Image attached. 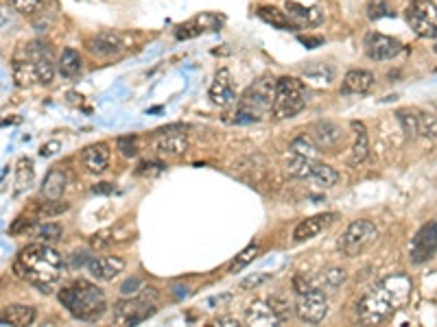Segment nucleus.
Returning <instances> with one entry per match:
<instances>
[{"instance_id":"1a4fd4ad","label":"nucleus","mask_w":437,"mask_h":327,"mask_svg":"<svg viewBox=\"0 0 437 327\" xmlns=\"http://www.w3.org/2000/svg\"><path fill=\"white\" fill-rule=\"evenodd\" d=\"M295 314L302 323L315 325L322 323L328 314V299L322 288H310L306 292H300L298 304H295Z\"/></svg>"},{"instance_id":"e433bc0d","label":"nucleus","mask_w":437,"mask_h":327,"mask_svg":"<svg viewBox=\"0 0 437 327\" xmlns=\"http://www.w3.org/2000/svg\"><path fill=\"white\" fill-rule=\"evenodd\" d=\"M346 271L343 269H337V267H332V269H328V271H324V275H322V282H324V288H328V290H337L343 282H346Z\"/></svg>"},{"instance_id":"72a5a7b5","label":"nucleus","mask_w":437,"mask_h":327,"mask_svg":"<svg viewBox=\"0 0 437 327\" xmlns=\"http://www.w3.org/2000/svg\"><path fill=\"white\" fill-rule=\"evenodd\" d=\"M418 122H420V136L422 138H431V140L437 138V118L435 116L418 109Z\"/></svg>"},{"instance_id":"f03ea898","label":"nucleus","mask_w":437,"mask_h":327,"mask_svg":"<svg viewBox=\"0 0 437 327\" xmlns=\"http://www.w3.org/2000/svg\"><path fill=\"white\" fill-rule=\"evenodd\" d=\"M59 304L64 306L75 318L79 321H97L103 316L105 308H107V299H105V292L90 284V282H75L66 288H61L59 292Z\"/></svg>"},{"instance_id":"09e8293b","label":"nucleus","mask_w":437,"mask_h":327,"mask_svg":"<svg viewBox=\"0 0 437 327\" xmlns=\"http://www.w3.org/2000/svg\"><path fill=\"white\" fill-rule=\"evenodd\" d=\"M90 262V257H88V253L85 251H81V253H75V257H73V269H77V267H83V264H88Z\"/></svg>"},{"instance_id":"20e7f679","label":"nucleus","mask_w":437,"mask_h":327,"mask_svg":"<svg viewBox=\"0 0 437 327\" xmlns=\"http://www.w3.org/2000/svg\"><path fill=\"white\" fill-rule=\"evenodd\" d=\"M396 310H398V306L391 297L389 288L385 286V282H381L361 297V301L357 306V316L363 325H381Z\"/></svg>"},{"instance_id":"bb28decb","label":"nucleus","mask_w":437,"mask_h":327,"mask_svg":"<svg viewBox=\"0 0 437 327\" xmlns=\"http://www.w3.org/2000/svg\"><path fill=\"white\" fill-rule=\"evenodd\" d=\"M81 70H83V61H81L77 50L66 48L64 53H61V59H59V73H61V77L75 79V77L81 75Z\"/></svg>"},{"instance_id":"473e14b6","label":"nucleus","mask_w":437,"mask_h":327,"mask_svg":"<svg viewBox=\"0 0 437 327\" xmlns=\"http://www.w3.org/2000/svg\"><path fill=\"white\" fill-rule=\"evenodd\" d=\"M258 251H260L258 245H249L247 249H243V251L232 259V264L228 267V273H238V271H243V269L249 264V262H254V259H256Z\"/></svg>"},{"instance_id":"0eeeda50","label":"nucleus","mask_w":437,"mask_h":327,"mask_svg":"<svg viewBox=\"0 0 437 327\" xmlns=\"http://www.w3.org/2000/svg\"><path fill=\"white\" fill-rule=\"evenodd\" d=\"M379 238V229L372 220H354L348 225L346 232L339 238V251L346 257H357L359 253H363L369 245H374Z\"/></svg>"},{"instance_id":"ddd939ff","label":"nucleus","mask_w":437,"mask_h":327,"mask_svg":"<svg viewBox=\"0 0 437 327\" xmlns=\"http://www.w3.org/2000/svg\"><path fill=\"white\" fill-rule=\"evenodd\" d=\"M122 269H125V259H120L116 255L90 257V262H88L90 275L99 282H112L118 273H122Z\"/></svg>"},{"instance_id":"de8ad7c7","label":"nucleus","mask_w":437,"mask_h":327,"mask_svg":"<svg viewBox=\"0 0 437 327\" xmlns=\"http://www.w3.org/2000/svg\"><path fill=\"white\" fill-rule=\"evenodd\" d=\"M269 277H271V275H256V277H249V279H243L241 288H249V286H258V284L267 282Z\"/></svg>"},{"instance_id":"b1692460","label":"nucleus","mask_w":437,"mask_h":327,"mask_svg":"<svg viewBox=\"0 0 437 327\" xmlns=\"http://www.w3.org/2000/svg\"><path fill=\"white\" fill-rule=\"evenodd\" d=\"M33 318H36V310L31 306H7L3 310V316H0V323H3V327L7 325L22 327V325H31Z\"/></svg>"},{"instance_id":"3c124183","label":"nucleus","mask_w":437,"mask_h":327,"mask_svg":"<svg viewBox=\"0 0 437 327\" xmlns=\"http://www.w3.org/2000/svg\"><path fill=\"white\" fill-rule=\"evenodd\" d=\"M57 149H59V142H48V144H44V146L40 149V155H42V157H51Z\"/></svg>"},{"instance_id":"5701e85b","label":"nucleus","mask_w":437,"mask_h":327,"mask_svg":"<svg viewBox=\"0 0 437 327\" xmlns=\"http://www.w3.org/2000/svg\"><path fill=\"white\" fill-rule=\"evenodd\" d=\"M374 85V75L367 70H350L343 77L341 94H365Z\"/></svg>"},{"instance_id":"864d4df0","label":"nucleus","mask_w":437,"mask_h":327,"mask_svg":"<svg viewBox=\"0 0 437 327\" xmlns=\"http://www.w3.org/2000/svg\"><path fill=\"white\" fill-rule=\"evenodd\" d=\"M433 50H435V53H437V42H435V46H433Z\"/></svg>"},{"instance_id":"a18cd8bd","label":"nucleus","mask_w":437,"mask_h":327,"mask_svg":"<svg viewBox=\"0 0 437 327\" xmlns=\"http://www.w3.org/2000/svg\"><path fill=\"white\" fill-rule=\"evenodd\" d=\"M293 288H295V290H298V294H300V292H306V290L315 288V286H310V282H308V279H304L302 275H298V277L293 279Z\"/></svg>"},{"instance_id":"f3484780","label":"nucleus","mask_w":437,"mask_h":327,"mask_svg":"<svg viewBox=\"0 0 437 327\" xmlns=\"http://www.w3.org/2000/svg\"><path fill=\"white\" fill-rule=\"evenodd\" d=\"M81 161H83V166L90 171V173H103L107 168V164H110V149L105 142H97V144H90L83 149L81 153Z\"/></svg>"},{"instance_id":"c9c22d12","label":"nucleus","mask_w":437,"mask_h":327,"mask_svg":"<svg viewBox=\"0 0 437 327\" xmlns=\"http://www.w3.org/2000/svg\"><path fill=\"white\" fill-rule=\"evenodd\" d=\"M9 5L14 11L22 16H33L44 7V0H9Z\"/></svg>"},{"instance_id":"c85d7f7f","label":"nucleus","mask_w":437,"mask_h":327,"mask_svg":"<svg viewBox=\"0 0 437 327\" xmlns=\"http://www.w3.org/2000/svg\"><path fill=\"white\" fill-rule=\"evenodd\" d=\"M313 168H315V159L313 157H302V155H295L289 164H287V173L295 179H310L313 175Z\"/></svg>"},{"instance_id":"c03bdc74","label":"nucleus","mask_w":437,"mask_h":327,"mask_svg":"<svg viewBox=\"0 0 437 327\" xmlns=\"http://www.w3.org/2000/svg\"><path fill=\"white\" fill-rule=\"evenodd\" d=\"M136 288H140V279H138V277L125 282V284L120 286V292H122V294H132V292H136Z\"/></svg>"},{"instance_id":"7c9ffc66","label":"nucleus","mask_w":437,"mask_h":327,"mask_svg":"<svg viewBox=\"0 0 437 327\" xmlns=\"http://www.w3.org/2000/svg\"><path fill=\"white\" fill-rule=\"evenodd\" d=\"M291 151H293V155H302V157H315V155L320 153V146H317V142L313 140V136H306V134H302V136H298V138L291 142Z\"/></svg>"},{"instance_id":"f257e3e1","label":"nucleus","mask_w":437,"mask_h":327,"mask_svg":"<svg viewBox=\"0 0 437 327\" xmlns=\"http://www.w3.org/2000/svg\"><path fill=\"white\" fill-rule=\"evenodd\" d=\"M14 273L31 286H36L40 292L48 294L64 273V259L48 245H28L18 253Z\"/></svg>"},{"instance_id":"4468645a","label":"nucleus","mask_w":437,"mask_h":327,"mask_svg":"<svg viewBox=\"0 0 437 327\" xmlns=\"http://www.w3.org/2000/svg\"><path fill=\"white\" fill-rule=\"evenodd\" d=\"M208 96L216 107H226L234 101V85H232V75L228 68H221L214 75Z\"/></svg>"},{"instance_id":"c756f323","label":"nucleus","mask_w":437,"mask_h":327,"mask_svg":"<svg viewBox=\"0 0 437 327\" xmlns=\"http://www.w3.org/2000/svg\"><path fill=\"white\" fill-rule=\"evenodd\" d=\"M310 181H315L322 188H332V186L339 183V173L332 166H328V164L315 161V168H313V175H310Z\"/></svg>"},{"instance_id":"a878e982","label":"nucleus","mask_w":437,"mask_h":327,"mask_svg":"<svg viewBox=\"0 0 437 327\" xmlns=\"http://www.w3.org/2000/svg\"><path fill=\"white\" fill-rule=\"evenodd\" d=\"M258 16H260L267 24H271V26H275V28H283V31H293V28H298V24L289 18V14H287V11H280L278 7H260V9H258Z\"/></svg>"},{"instance_id":"f8f14e48","label":"nucleus","mask_w":437,"mask_h":327,"mask_svg":"<svg viewBox=\"0 0 437 327\" xmlns=\"http://www.w3.org/2000/svg\"><path fill=\"white\" fill-rule=\"evenodd\" d=\"M402 50V44L389 36H381V33H369L365 38V53L374 61H387L394 59Z\"/></svg>"},{"instance_id":"9d476101","label":"nucleus","mask_w":437,"mask_h":327,"mask_svg":"<svg viewBox=\"0 0 437 327\" xmlns=\"http://www.w3.org/2000/svg\"><path fill=\"white\" fill-rule=\"evenodd\" d=\"M435 251H437V220L424 225L416 234V238L411 240L409 257L414 264H424L426 259L435 255Z\"/></svg>"},{"instance_id":"aec40b11","label":"nucleus","mask_w":437,"mask_h":327,"mask_svg":"<svg viewBox=\"0 0 437 327\" xmlns=\"http://www.w3.org/2000/svg\"><path fill=\"white\" fill-rule=\"evenodd\" d=\"M14 81L20 87H31V85H36V83H42L38 63L31 61L28 57L26 59H16L14 61Z\"/></svg>"},{"instance_id":"6ab92c4d","label":"nucleus","mask_w":437,"mask_h":327,"mask_svg":"<svg viewBox=\"0 0 437 327\" xmlns=\"http://www.w3.org/2000/svg\"><path fill=\"white\" fill-rule=\"evenodd\" d=\"M245 321H247V325H258V327L280 325V318L275 316L271 304H269V301H260V299H256L252 306L247 308Z\"/></svg>"},{"instance_id":"58836bf2","label":"nucleus","mask_w":437,"mask_h":327,"mask_svg":"<svg viewBox=\"0 0 437 327\" xmlns=\"http://www.w3.org/2000/svg\"><path fill=\"white\" fill-rule=\"evenodd\" d=\"M394 16V11L389 9V5L385 3V0H372V3L367 5V18L369 20H381V18H389Z\"/></svg>"},{"instance_id":"ea45409f","label":"nucleus","mask_w":437,"mask_h":327,"mask_svg":"<svg viewBox=\"0 0 437 327\" xmlns=\"http://www.w3.org/2000/svg\"><path fill=\"white\" fill-rule=\"evenodd\" d=\"M332 79V73L326 70L324 65H320V68H310L304 73V81H313L315 85H328Z\"/></svg>"},{"instance_id":"2f4dec72","label":"nucleus","mask_w":437,"mask_h":327,"mask_svg":"<svg viewBox=\"0 0 437 327\" xmlns=\"http://www.w3.org/2000/svg\"><path fill=\"white\" fill-rule=\"evenodd\" d=\"M398 120L404 129V134L409 138H418L420 136V122H418V109H400L398 114Z\"/></svg>"},{"instance_id":"39448f33","label":"nucleus","mask_w":437,"mask_h":327,"mask_svg":"<svg viewBox=\"0 0 437 327\" xmlns=\"http://www.w3.org/2000/svg\"><path fill=\"white\" fill-rule=\"evenodd\" d=\"M273 94H275V81L263 79L254 85H249L245 94L241 96V107L236 112L238 122H256L263 116H267L273 109Z\"/></svg>"},{"instance_id":"7ed1b4c3","label":"nucleus","mask_w":437,"mask_h":327,"mask_svg":"<svg viewBox=\"0 0 437 327\" xmlns=\"http://www.w3.org/2000/svg\"><path fill=\"white\" fill-rule=\"evenodd\" d=\"M306 107V85L304 81L295 77H280L275 81V94H273V118L287 120L298 116Z\"/></svg>"},{"instance_id":"a19ab883","label":"nucleus","mask_w":437,"mask_h":327,"mask_svg":"<svg viewBox=\"0 0 437 327\" xmlns=\"http://www.w3.org/2000/svg\"><path fill=\"white\" fill-rule=\"evenodd\" d=\"M269 304H271V308H273L275 316L280 318V323H285V321L289 318L291 310H289V301H287V299H283V297H271V299H269Z\"/></svg>"},{"instance_id":"6e6552de","label":"nucleus","mask_w":437,"mask_h":327,"mask_svg":"<svg viewBox=\"0 0 437 327\" xmlns=\"http://www.w3.org/2000/svg\"><path fill=\"white\" fill-rule=\"evenodd\" d=\"M404 16L420 38L437 40V7L433 5V0H414Z\"/></svg>"},{"instance_id":"dca6fc26","label":"nucleus","mask_w":437,"mask_h":327,"mask_svg":"<svg viewBox=\"0 0 437 327\" xmlns=\"http://www.w3.org/2000/svg\"><path fill=\"white\" fill-rule=\"evenodd\" d=\"M337 218V214H317V216H310V218H304L293 232V240L295 242H304V240H310L315 238L317 234H322L324 229Z\"/></svg>"},{"instance_id":"603ef678","label":"nucleus","mask_w":437,"mask_h":327,"mask_svg":"<svg viewBox=\"0 0 437 327\" xmlns=\"http://www.w3.org/2000/svg\"><path fill=\"white\" fill-rule=\"evenodd\" d=\"M114 188L110 186V183H99V186H95V188H92V192H95V194H107V192H112Z\"/></svg>"},{"instance_id":"4be33fe9","label":"nucleus","mask_w":437,"mask_h":327,"mask_svg":"<svg viewBox=\"0 0 437 327\" xmlns=\"http://www.w3.org/2000/svg\"><path fill=\"white\" fill-rule=\"evenodd\" d=\"M287 14L289 18L300 26V24H306V26H317L322 20H324V14L317 9V7H304L300 3H295V0H289L287 3Z\"/></svg>"},{"instance_id":"9b49d317","label":"nucleus","mask_w":437,"mask_h":327,"mask_svg":"<svg viewBox=\"0 0 437 327\" xmlns=\"http://www.w3.org/2000/svg\"><path fill=\"white\" fill-rule=\"evenodd\" d=\"M184 129L181 124H171L167 129H160L158 131V140H155V149H158L160 155L164 157H179L186 153L189 149V140L184 136Z\"/></svg>"},{"instance_id":"423d86ee","label":"nucleus","mask_w":437,"mask_h":327,"mask_svg":"<svg viewBox=\"0 0 437 327\" xmlns=\"http://www.w3.org/2000/svg\"><path fill=\"white\" fill-rule=\"evenodd\" d=\"M158 310V294L153 288H142L140 294L114 304V321L118 325H138Z\"/></svg>"},{"instance_id":"79ce46f5","label":"nucleus","mask_w":437,"mask_h":327,"mask_svg":"<svg viewBox=\"0 0 437 327\" xmlns=\"http://www.w3.org/2000/svg\"><path fill=\"white\" fill-rule=\"evenodd\" d=\"M118 151L125 155V157H134L138 153V146H136V138L134 136H125V138H118Z\"/></svg>"},{"instance_id":"2eb2a0df","label":"nucleus","mask_w":437,"mask_h":327,"mask_svg":"<svg viewBox=\"0 0 437 327\" xmlns=\"http://www.w3.org/2000/svg\"><path fill=\"white\" fill-rule=\"evenodd\" d=\"M310 134H313V140L317 142L320 149H337L339 144H343L346 136H343V131L339 124L335 122H328V120H322V122H315L313 129H310Z\"/></svg>"},{"instance_id":"49530a36","label":"nucleus","mask_w":437,"mask_h":327,"mask_svg":"<svg viewBox=\"0 0 437 327\" xmlns=\"http://www.w3.org/2000/svg\"><path fill=\"white\" fill-rule=\"evenodd\" d=\"M300 42H302L306 48H317V46H322V44H324V40H322V38H310V36H300Z\"/></svg>"},{"instance_id":"cd10ccee","label":"nucleus","mask_w":437,"mask_h":327,"mask_svg":"<svg viewBox=\"0 0 437 327\" xmlns=\"http://www.w3.org/2000/svg\"><path fill=\"white\" fill-rule=\"evenodd\" d=\"M352 129L357 131V142L352 146V155H350V164H361L367 157L369 151V140H367V131L363 122H352Z\"/></svg>"},{"instance_id":"37998d69","label":"nucleus","mask_w":437,"mask_h":327,"mask_svg":"<svg viewBox=\"0 0 437 327\" xmlns=\"http://www.w3.org/2000/svg\"><path fill=\"white\" fill-rule=\"evenodd\" d=\"M66 210H68V203H59V199H57V201H46V203L40 208V214H44V216H57V214L66 212Z\"/></svg>"},{"instance_id":"4c0bfd02","label":"nucleus","mask_w":437,"mask_h":327,"mask_svg":"<svg viewBox=\"0 0 437 327\" xmlns=\"http://www.w3.org/2000/svg\"><path fill=\"white\" fill-rule=\"evenodd\" d=\"M33 181V166H31L28 159L20 161V168H18V181H16V194H20L24 188H28V183Z\"/></svg>"},{"instance_id":"8fccbe9b","label":"nucleus","mask_w":437,"mask_h":327,"mask_svg":"<svg viewBox=\"0 0 437 327\" xmlns=\"http://www.w3.org/2000/svg\"><path fill=\"white\" fill-rule=\"evenodd\" d=\"M214 325H223V327H238V321L234 316H218Z\"/></svg>"},{"instance_id":"412c9836","label":"nucleus","mask_w":437,"mask_h":327,"mask_svg":"<svg viewBox=\"0 0 437 327\" xmlns=\"http://www.w3.org/2000/svg\"><path fill=\"white\" fill-rule=\"evenodd\" d=\"M383 282H385V286L389 288V292H391V297H394V301H396L398 308H402L404 304L411 299V288H414V284H411V279L404 275V273H394V275H389V277L383 279Z\"/></svg>"},{"instance_id":"393cba45","label":"nucleus","mask_w":437,"mask_h":327,"mask_svg":"<svg viewBox=\"0 0 437 327\" xmlns=\"http://www.w3.org/2000/svg\"><path fill=\"white\" fill-rule=\"evenodd\" d=\"M64 190H66V175H64V171L53 168L46 175L44 183H42V196H44L46 201H57V199H61Z\"/></svg>"},{"instance_id":"a211bd4d","label":"nucleus","mask_w":437,"mask_h":327,"mask_svg":"<svg viewBox=\"0 0 437 327\" xmlns=\"http://www.w3.org/2000/svg\"><path fill=\"white\" fill-rule=\"evenodd\" d=\"M122 40L120 36H116V33L112 31H105V33H99L97 38L90 40V50L99 55V57H114L122 50Z\"/></svg>"},{"instance_id":"f704fd0d","label":"nucleus","mask_w":437,"mask_h":327,"mask_svg":"<svg viewBox=\"0 0 437 327\" xmlns=\"http://www.w3.org/2000/svg\"><path fill=\"white\" fill-rule=\"evenodd\" d=\"M36 238L44 240V242H53V240H59L61 238V227L57 223H42L33 229Z\"/></svg>"}]
</instances>
